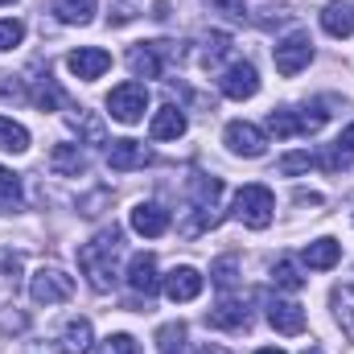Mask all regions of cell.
<instances>
[{"label": "cell", "instance_id": "obj_1", "mask_svg": "<svg viewBox=\"0 0 354 354\" xmlns=\"http://www.w3.org/2000/svg\"><path fill=\"white\" fill-rule=\"evenodd\" d=\"M120 248H124V231L120 227L99 231L91 243L79 248V268H83V276L91 280L95 292H107L115 284V256H120Z\"/></svg>", "mask_w": 354, "mask_h": 354}, {"label": "cell", "instance_id": "obj_2", "mask_svg": "<svg viewBox=\"0 0 354 354\" xmlns=\"http://www.w3.org/2000/svg\"><path fill=\"white\" fill-rule=\"evenodd\" d=\"M326 120H330V111H322V103H313V107H280V111H268V132H276L280 140H288V136H309V132H317Z\"/></svg>", "mask_w": 354, "mask_h": 354}, {"label": "cell", "instance_id": "obj_3", "mask_svg": "<svg viewBox=\"0 0 354 354\" xmlns=\"http://www.w3.org/2000/svg\"><path fill=\"white\" fill-rule=\"evenodd\" d=\"M272 210H276V198H272L268 185H243L235 194V218L252 231H264L272 223Z\"/></svg>", "mask_w": 354, "mask_h": 354}, {"label": "cell", "instance_id": "obj_4", "mask_svg": "<svg viewBox=\"0 0 354 354\" xmlns=\"http://www.w3.org/2000/svg\"><path fill=\"white\" fill-rule=\"evenodd\" d=\"M29 297L37 301V305H58V301H71L75 297V280L62 272V268L46 264L33 272V280H29Z\"/></svg>", "mask_w": 354, "mask_h": 354}, {"label": "cell", "instance_id": "obj_5", "mask_svg": "<svg viewBox=\"0 0 354 354\" xmlns=\"http://www.w3.org/2000/svg\"><path fill=\"white\" fill-rule=\"evenodd\" d=\"M145 107H149V87L145 83H120V87L107 95V111L120 124H140L145 120Z\"/></svg>", "mask_w": 354, "mask_h": 354}, {"label": "cell", "instance_id": "obj_6", "mask_svg": "<svg viewBox=\"0 0 354 354\" xmlns=\"http://www.w3.org/2000/svg\"><path fill=\"white\" fill-rule=\"evenodd\" d=\"M272 62H276V71H280L284 79L301 75V71L313 62V41H309V33H292V37L276 41V50H272Z\"/></svg>", "mask_w": 354, "mask_h": 354}, {"label": "cell", "instance_id": "obj_7", "mask_svg": "<svg viewBox=\"0 0 354 354\" xmlns=\"http://www.w3.org/2000/svg\"><path fill=\"white\" fill-rule=\"evenodd\" d=\"M165 54H177L169 41H136L132 50H128V71L136 75V79H161V58Z\"/></svg>", "mask_w": 354, "mask_h": 354}, {"label": "cell", "instance_id": "obj_8", "mask_svg": "<svg viewBox=\"0 0 354 354\" xmlns=\"http://www.w3.org/2000/svg\"><path fill=\"white\" fill-rule=\"evenodd\" d=\"M223 140H227V149H231L235 157H248V161L264 157V149H268L264 132H260L256 124H248V120H231L227 132H223Z\"/></svg>", "mask_w": 354, "mask_h": 354}, {"label": "cell", "instance_id": "obj_9", "mask_svg": "<svg viewBox=\"0 0 354 354\" xmlns=\"http://www.w3.org/2000/svg\"><path fill=\"white\" fill-rule=\"evenodd\" d=\"M21 83H25V99H29L33 107H41V111H54L58 103H66V99H62V91H58V83L50 79V71H41L37 62L25 71V79H21Z\"/></svg>", "mask_w": 354, "mask_h": 354}, {"label": "cell", "instance_id": "obj_10", "mask_svg": "<svg viewBox=\"0 0 354 354\" xmlns=\"http://www.w3.org/2000/svg\"><path fill=\"white\" fill-rule=\"evenodd\" d=\"M218 91L227 95V99H252L256 91H260V75H256V66L252 62H231L223 75H218Z\"/></svg>", "mask_w": 354, "mask_h": 354}, {"label": "cell", "instance_id": "obj_11", "mask_svg": "<svg viewBox=\"0 0 354 354\" xmlns=\"http://www.w3.org/2000/svg\"><path fill=\"white\" fill-rule=\"evenodd\" d=\"M66 66H71V75L75 79H99V75H107V66H111V54L107 50H99V46H83V50H75V54H66Z\"/></svg>", "mask_w": 354, "mask_h": 354}, {"label": "cell", "instance_id": "obj_12", "mask_svg": "<svg viewBox=\"0 0 354 354\" xmlns=\"http://www.w3.org/2000/svg\"><path fill=\"white\" fill-rule=\"evenodd\" d=\"M153 161V153L140 145V140H111L107 145V165L115 174H128V169H145Z\"/></svg>", "mask_w": 354, "mask_h": 354}, {"label": "cell", "instance_id": "obj_13", "mask_svg": "<svg viewBox=\"0 0 354 354\" xmlns=\"http://www.w3.org/2000/svg\"><path fill=\"white\" fill-rule=\"evenodd\" d=\"M128 288L132 292H140L145 301L161 288V276H157V260L149 256V252H136L132 260H128Z\"/></svg>", "mask_w": 354, "mask_h": 354}, {"label": "cell", "instance_id": "obj_14", "mask_svg": "<svg viewBox=\"0 0 354 354\" xmlns=\"http://www.w3.org/2000/svg\"><path fill=\"white\" fill-rule=\"evenodd\" d=\"M165 297H169L174 305L198 301V297H202V276H198V268H189V264L174 268V272L165 276Z\"/></svg>", "mask_w": 354, "mask_h": 354}, {"label": "cell", "instance_id": "obj_15", "mask_svg": "<svg viewBox=\"0 0 354 354\" xmlns=\"http://www.w3.org/2000/svg\"><path fill=\"white\" fill-rule=\"evenodd\" d=\"M132 231L145 235V239H161V235L169 231V210L157 206V202H140V206L132 210Z\"/></svg>", "mask_w": 354, "mask_h": 354}, {"label": "cell", "instance_id": "obj_16", "mask_svg": "<svg viewBox=\"0 0 354 354\" xmlns=\"http://www.w3.org/2000/svg\"><path fill=\"white\" fill-rule=\"evenodd\" d=\"M206 322L214 326V330H248V322H252V313H248V305L243 301H235V297H223L210 313H206Z\"/></svg>", "mask_w": 354, "mask_h": 354}, {"label": "cell", "instance_id": "obj_17", "mask_svg": "<svg viewBox=\"0 0 354 354\" xmlns=\"http://www.w3.org/2000/svg\"><path fill=\"white\" fill-rule=\"evenodd\" d=\"M268 326L276 334H301L305 330V309L292 301H268Z\"/></svg>", "mask_w": 354, "mask_h": 354}, {"label": "cell", "instance_id": "obj_18", "mask_svg": "<svg viewBox=\"0 0 354 354\" xmlns=\"http://www.w3.org/2000/svg\"><path fill=\"white\" fill-rule=\"evenodd\" d=\"M91 322L87 317H71L58 334V354H87L91 351Z\"/></svg>", "mask_w": 354, "mask_h": 354}, {"label": "cell", "instance_id": "obj_19", "mask_svg": "<svg viewBox=\"0 0 354 354\" xmlns=\"http://www.w3.org/2000/svg\"><path fill=\"white\" fill-rule=\"evenodd\" d=\"M50 169L62 177H79L87 174V153L79 145H54L50 149Z\"/></svg>", "mask_w": 354, "mask_h": 354}, {"label": "cell", "instance_id": "obj_20", "mask_svg": "<svg viewBox=\"0 0 354 354\" xmlns=\"http://www.w3.org/2000/svg\"><path fill=\"white\" fill-rule=\"evenodd\" d=\"M185 132V111L174 107V103H165L157 115H153V124H149V136L153 140H177Z\"/></svg>", "mask_w": 354, "mask_h": 354}, {"label": "cell", "instance_id": "obj_21", "mask_svg": "<svg viewBox=\"0 0 354 354\" xmlns=\"http://www.w3.org/2000/svg\"><path fill=\"white\" fill-rule=\"evenodd\" d=\"M322 29H326L330 37H351L354 33V8L346 0L326 4V8H322Z\"/></svg>", "mask_w": 354, "mask_h": 354}, {"label": "cell", "instance_id": "obj_22", "mask_svg": "<svg viewBox=\"0 0 354 354\" xmlns=\"http://www.w3.org/2000/svg\"><path fill=\"white\" fill-rule=\"evenodd\" d=\"M322 165L330 169V174H342V169H351L354 165V124L330 145V153L322 157Z\"/></svg>", "mask_w": 354, "mask_h": 354}, {"label": "cell", "instance_id": "obj_23", "mask_svg": "<svg viewBox=\"0 0 354 354\" xmlns=\"http://www.w3.org/2000/svg\"><path fill=\"white\" fill-rule=\"evenodd\" d=\"M301 256H305V264H309V268L326 272V268H334L338 260H342V243H338V239H313Z\"/></svg>", "mask_w": 354, "mask_h": 354}, {"label": "cell", "instance_id": "obj_24", "mask_svg": "<svg viewBox=\"0 0 354 354\" xmlns=\"http://www.w3.org/2000/svg\"><path fill=\"white\" fill-rule=\"evenodd\" d=\"M54 17L62 25H87L95 17V0H54Z\"/></svg>", "mask_w": 354, "mask_h": 354}, {"label": "cell", "instance_id": "obj_25", "mask_svg": "<svg viewBox=\"0 0 354 354\" xmlns=\"http://www.w3.org/2000/svg\"><path fill=\"white\" fill-rule=\"evenodd\" d=\"M189 189H194V198H198V210H214V202H218V194H223V181H218V177H206V174H194L189 177Z\"/></svg>", "mask_w": 354, "mask_h": 354}, {"label": "cell", "instance_id": "obj_26", "mask_svg": "<svg viewBox=\"0 0 354 354\" xmlns=\"http://www.w3.org/2000/svg\"><path fill=\"white\" fill-rule=\"evenodd\" d=\"M21 210V177L0 165V214H17Z\"/></svg>", "mask_w": 354, "mask_h": 354}, {"label": "cell", "instance_id": "obj_27", "mask_svg": "<svg viewBox=\"0 0 354 354\" xmlns=\"http://www.w3.org/2000/svg\"><path fill=\"white\" fill-rule=\"evenodd\" d=\"M334 309H338L342 330L354 338V280H346V284H338V288H334Z\"/></svg>", "mask_w": 354, "mask_h": 354}, {"label": "cell", "instance_id": "obj_28", "mask_svg": "<svg viewBox=\"0 0 354 354\" xmlns=\"http://www.w3.org/2000/svg\"><path fill=\"white\" fill-rule=\"evenodd\" d=\"M272 284L284 288V292H301V288H305V276H301V268L292 264V260H276V268H272Z\"/></svg>", "mask_w": 354, "mask_h": 354}, {"label": "cell", "instance_id": "obj_29", "mask_svg": "<svg viewBox=\"0 0 354 354\" xmlns=\"http://www.w3.org/2000/svg\"><path fill=\"white\" fill-rule=\"evenodd\" d=\"M0 149L4 153H25L29 149V132L21 124H12L8 115H0Z\"/></svg>", "mask_w": 354, "mask_h": 354}, {"label": "cell", "instance_id": "obj_30", "mask_svg": "<svg viewBox=\"0 0 354 354\" xmlns=\"http://www.w3.org/2000/svg\"><path fill=\"white\" fill-rule=\"evenodd\" d=\"M210 280H214L218 288H231V284L239 280V256H218V260L210 264Z\"/></svg>", "mask_w": 354, "mask_h": 354}, {"label": "cell", "instance_id": "obj_31", "mask_svg": "<svg viewBox=\"0 0 354 354\" xmlns=\"http://www.w3.org/2000/svg\"><path fill=\"white\" fill-rule=\"evenodd\" d=\"M223 54H231V37L227 33H210L206 46H202V66H218Z\"/></svg>", "mask_w": 354, "mask_h": 354}, {"label": "cell", "instance_id": "obj_32", "mask_svg": "<svg viewBox=\"0 0 354 354\" xmlns=\"http://www.w3.org/2000/svg\"><path fill=\"white\" fill-rule=\"evenodd\" d=\"M71 124H75V128L87 136L91 145H107V140H103V124H99L91 111H75V115H71Z\"/></svg>", "mask_w": 354, "mask_h": 354}, {"label": "cell", "instance_id": "obj_33", "mask_svg": "<svg viewBox=\"0 0 354 354\" xmlns=\"http://www.w3.org/2000/svg\"><path fill=\"white\" fill-rule=\"evenodd\" d=\"M313 165H317V157H313V153H288V157H280V165H276V169H280L284 177H292V174L313 169Z\"/></svg>", "mask_w": 354, "mask_h": 354}, {"label": "cell", "instance_id": "obj_34", "mask_svg": "<svg viewBox=\"0 0 354 354\" xmlns=\"http://www.w3.org/2000/svg\"><path fill=\"white\" fill-rule=\"evenodd\" d=\"M99 354H140V342L128 338V334H111L99 342Z\"/></svg>", "mask_w": 354, "mask_h": 354}, {"label": "cell", "instance_id": "obj_35", "mask_svg": "<svg viewBox=\"0 0 354 354\" xmlns=\"http://www.w3.org/2000/svg\"><path fill=\"white\" fill-rule=\"evenodd\" d=\"M21 37H25V25L21 21H0V50H12V46H21Z\"/></svg>", "mask_w": 354, "mask_h": 354}, {"label": "cell", "instance_id": "obj_36", "mask_svg": "<svg viewBox=\"0 0 354 354\" xmlns=\"http://www.w3.org/2000/svg\"><path fill=\"white\" fill-rule=\"evenodd\" d=\"M181 338H185V326H181V322H169V326L157 330V346H161V351H169V346L181 342Z\"/></svg>", "mask_w": 354, "mask_h": 354}, {"label": "cell", "instance_id": "obj_37", "mask_svg": "<svg viewBox=\"0 0 354 354\" xmlns=\"http://www.w3.org/2000/svg\"><path fill=\"white\" fill-rule=\"evenodd\" d=\"M103 206H107V189H95V194H91V198L83 202V206H79V210H83L87 218H95V214H103Z\"/></svg>", "mask_w": 354, "mask_h": 354}, {"label": "cell", "instance_id": "obj_38", "mask_svg": "<svg viewBox=\"0 0 354 354\" xmlns=\"http://www.w3.org/2000/svg\"><path fill=\"white\" fill-rule=\"evenodd\" d=\"M161 354H214V351H210L206 342H185V338H181V342H174L169 351H161Z\"/></svg>", "mask_w": 354, "mask_h": 354}, {"label": "cell", "instance_id": "obj_39", "mask_svg": "<svg viewBox=\"0 0 354 354\" xmlns=\"http://www.w3.org/2000/svg\"><path fill=\"white\" fill-rule=\"evenodd\" d=\"M214 4H218L227 17H235V21H243V17H248V4H243V0H214Z\"/></svg>", "mask_w": 354, "mask_h": 354}, {"label": "cell", "instance_id": "obj_40", "mask_svg": "<svg viewBox=\"0 0 354 354\" xmlns=\"http://www.w3.org/2000/svg\"><path fill=\"white\" fill-rule=\"evenodd\" d=\"M292 202H297V206H322V194H313V189H297Z\"/></svg>", "mask_w": 354, "mask_h": 354}, {"label": "cell", "instance_id": "obj_41", "mask_svg": "<svg viewBox=\"0 0 354 354\" xmlns=\"http://www.w3.org/2000/svg\"><path fill=\"white\" fill-rule=\"evenodd\" d=\"M256 354H284L280 346H264V351H256Z\"/></svg>", "mask_w": 354, "mask_h": 354}, {"label": "cell", "instance_id": "obj_42", "mask_svg": "<svg viewBox=\"0 0 354 354\" xmlns=\"http://www.w3.org/2000/svg\"><path fill=\"white\" fill-rule=\"evenodd\" d=\"M305 354H322V351H317V346H313V351H305Z\"/></svg>", "mask_w": 354, "mask_h": 354}, {"label": "cell", "instance_id": "obj_43", "mask_svg": "<svg viewBox=\"0 0 354 354\" xmlns=\"http://www.w3.org/2000/svg\"><path fill=\"white\" fill-rule=\"evenodd\" d=\"M0 4H12V0H0Z\"/></svg>", "mask_w": 354, "mask_h": 354}]
</instances>
